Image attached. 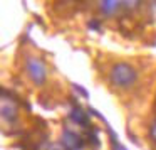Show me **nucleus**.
<instances>
[{
	"label": "nucleus",
	"instance_id": "nucleus-4",
	"mask_svg": "<svg viewBox=\"0 0 156 150\" xmlns=\"http://www.w3.org/2000/svg\"><path fill=\"white\" fill-rule=\"evenodd\" d=\"M69 118H71L72 122H76L77 125L84 126V128L91 125V120H89L87 113H86L82 108H79V106H74V108L71 110V113H69Z\"/></svg>",
	"mask_w": 156,
	"mask_h": 150
},
{
	"label": "nucleus",
	"instance_id": "nucleus-11",
	"mask_svg": "<svg viewBox=\"0 0 156 150\" xmlns=\"http://www.w3.org/2000/svg\"><path fill=\"white\" fill-rule=\"evenodd\" d=\"M89 27H94L96 31H99V24L96 21H92V22H89Z\"/></svg>",
	"mask_w": 156,
	"mask_h": 150
},
{
	"label": "nucleus",
	"instance_id": "nucleus-2",
	"mask_svg": "<svg viewBox=\"0 0 156 150\" xmlns=\"http://www.w3.org/2000/svg\"><path fill=\"white\" fill-rule=\"evenodd\" d=\"M25 69H27V74L30 76V79L35 84L39 86L44 84L45 78H47V69H45V64L39 58H27Z\"/></svg>",
	"mask_w": 156,
	"mask_h": 150
},
{
	"label": "nucleus",
	"instance_id": "nucleus-3",
	"mask_svg": "<svg viewBox=\"0 0 156 150\" xmlns=\"http://www.w3.org/2000/svg\"><path fill=\"white\" fill-rule=\"evenodd\" d=\"M61 145L66 150H81L84 145V140L72 130H64L61 137Z\"/></svg>",
	"mask_w": 156,
	"mask_h": 150
},
{
	"label": "nucleus",
	"instance_id": "nucleus-8",
	"mask_svg": "<svg viewBox=\"0 0 156 150\" xmlns=\"http://www.w3.org/2000/svg\"><path fill=\"white\" fill-rule=\"evenodd\" d=\"M149 135H151V138H153V140H156V122L153 123L151 130H149Z\"/></svg>",
	"mask_w": 156,
	"mask_h": 150
},
{
	"label": "nucleus",
	"instance_id": "nucleus-5",
	"mask_svg": "<svg viewBox=\"0 0 156 150\" xmlns=\"http://www.w3.org/2000/svg\"><path fill=\"white\" fill-rule=\"evenodd\" d=\"M99 7H101L102 14L111 15V14H116V12L122 7V4H121V2H118V0H102Z\"/></svg>",
	"mask_w": 156,
	"mask_h": 150
},
{
	"label": "nucleus",
	"instance_id": "nucleus-10",
	"mask_svg": "<svg viewBox=\"0 0 156 150\" xmlns=\"http://www.w3.org/2000/svg\"><path fill=\"white\" fill-rule=\"evenodd\" d=\"M74 89H77V91L81 93L82 96H87V91H86L84 88H81V86H79V84H74Z\"/></svg>",
	"mask_w": 156,
	"mask_h": 150
},
{
	"label": "nucleus",
	"instance_id": "nucleus-7",
	"mask_svg": "<svg viewBox=\"0 0 156 150\" xmlns=\"http://www.w3.org/2000/svg\"><path fill=\"white\" fill-rule=\"evenodd\" d=\"M121 4H122V7H126V9H136V7H139L141 2L134 0V2H121Z\"/></svg>",
	"mask_w": 156,
	"mask_h": 150
},
{
	"label": "nucleus",
	"instance_id": "nucleus-1",
	"mask_svg": "<svg viewBox=\"0 0 156 150\" xmlns=\"http://www.w3.org/2000/svg\"><path fill=\"white\" fill-rule=\"evenodd\" d=\"M109 79H111L112 86L126 89V88H131L136 83L138 73H136V69L133 68L131 64H128V62H116V64L112 66L111 73H109Z\"/></svg>",
	"mask_w": 156,
	"mask_h": 150
},
{
	"label": "nucleus",
	"instance_id": "nucleus-6",
	"mask_svg": "<svg viewBox=\"0 0 156 150\" xmlns=\"http://www.w3.org/2000/svg\"><path fill=\"white\" fill-rule=\"evenodd\" d=\"M2 116H4V120H7V122H14V120L17 118V106L10 101L9 103L4 101L2 103Z\"/></svg>",
	"mask_w": 156,
	"mask_h": 150
},
{
	"label": "nucleus",
	"instance_id": "nucleus-9",
	"mask_svg": "<svg viewBox=\"0 0 156 150\" xmlns=\"http://www.w3.org/2000/svg\"><path fill=\"white\" fill-rule=\"evenodd\" d=\"M89 140L92 142V145H96V147L99 145V140L96 138V133H91V135H89Z\"/></svg>",
	"mask_w": 156,
	"mask_h": 150
}]
</instances>
